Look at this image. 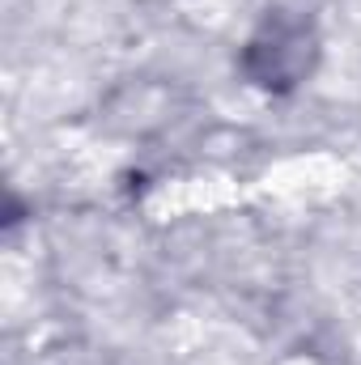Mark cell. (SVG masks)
Returning a JSON list of instances; mask_svg holds the SVG:
<instances>
[{"instance_id":"cell-1","label":"cell","mask_w":361,"mask_h":365,"mask_svg":"<svg viewBox=\"0 0 361 365\" xmlns=\"http://www.w3.org/2000/svg\"><path fill=\"white\" fill-rule=\"evenodd\" d=\"M315 34L302 26V21H285L276 17L268 21L243 51V73L255 81V86H268V90H293L310 68H315Z\"/></svg>"}]
</instances>
